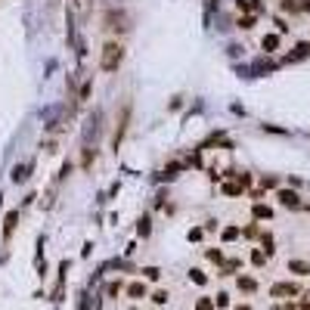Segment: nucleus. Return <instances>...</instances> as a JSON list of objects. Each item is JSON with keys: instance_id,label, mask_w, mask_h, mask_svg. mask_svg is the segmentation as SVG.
Segmentation results:
<instances>
[{"instance_id": "7ed1b4c3", "label": "nucleus", "mask_w": 310, "mask_h": 310, "mask_svg": "<svg viewBox=\"0 0 310 310\" xmlns=\"http://www.w3.org/2000/svg\"><path fill=\"white\" fill-rule=\"evenodd\" d=\"M124 295H128L131 301H143V298H149V285L143 279H133V282L124 285Z\"/></svg>"}, {"instance_id": "0eeeda50", "label": "nucleus", "mask_w": 310, "mask_h": 310, "mask_svg": "<svg viewBox=\"0 0 310 310\" xmlns=\"http://www.w3.org/2000/svg\"><path fill=\"white\" fill-rule=\"evenodd\" d=\"M261 251H264L267 258L276 255V239H273V233H261Z\"/></svg>"}, {"instance_id": "4468645a", "label": "nucleus", "mask_w": 310, "mask_h": 310, "mask_svg": "<svg viewBox=\"0 0 310 310\" xmlns=\"http://www.w3.org/2000/svg\"><path fill=\"white\" fill-rule=\"evenodd\" d=\"M279 9H282V13H301V3H298V0H279Z\"/></svg>"}, {"instance_id": "7c9ffc66", "label": "nucleus", "mask_w": 310, "mask_h": 310, "mask_svg": "<svg viewBox=\"0 0 310 310\" xmlns=\"http://www.w3.org/2000/svg\"><path fill=\"white\" fill-rule=\"evenodd\" d=\"M236 180H239V183H242V186H245V189L251 186V174H236Z\"/></svg>"}, {"instance_id": "a211bd4d", "label": "nucleus", "mask_w": 310, "mask_h": 310, "mask_svg": "<svg viewBox=\"0 0 310 310\" xmlns=\"http://www.w3.org/2000/svg\"><path fill=\"white\" fill-rule=\"evenodd\" d=\"M140 273H143V279H149V282H158V279H162V270H158V267H143Z\"/></svg>"}, {"instance_id": "f8f14e48", "label": "nucleus", "mask_w": 310, "mask_h": 310, "mask_svg": "<svg viewBox=\"0 0 310 310\" xmlns=\"http://www.w3.org/2000/svg\"><path fill=\"white\" fill-rule=\"evenodd\" d=\"M223 196H242V192H245V186H242V183H239V180H229V183H223Z\"/></svg>"}, {"instance_id": "f257e3e1", "label": "nucleus", "mask_w": 310, "mask_h": 310, "mask_svg": "<svg viewBox=\"0 0 310 310\" xmlns=\"http://www.w3.org/2000/svg\"><path fill=\"white\" fill-rule=\"evenodd\" d=\"M121 62H124V47L118 41H106L102 56H99V68H102V72H118Z\"/></svg>"}, {"instance_id": "473e14b6", "label": "nucleus", "mask_w": 310, "mask_h": 310, "mask_svg": "<svg viewBox=\"0 0 310 310\" xmlns=\"http://www.w3.org/2000/svg\"><path fill=\"white\" fill-rule=\"evenodd\" d=\"M233 310H255V307H251V304H236Z\"/></svg>"}, {"instance_id": "72a5a7b5", "label": "nucleus", "mask_w": 310, "mask_h": 310, "mask_svg": "<svg viewBox=\"0 0 310 310\" xmlns=\"http://www.w3.org/2000/svg\"><path fill=\"white\" fill-rule=\"evenodd\" d=\"M285 310H301V307H298V301H289V304H285Z\"/></svg>"}, {"instance_id": "20e7f679", "label": "nucleus", "mask_w": 310, "mask_h": 310, "mask_svg": "<svg viewBox=\"0 0 310 310\" xmlns=\"http://www.w3.org/2000/svg\"><path fill=\"white\" fill-rule=\"evenodd\" d=\"M276 199H279L282 208H301V196H298L295 189H279V192H276Z\"/></svg>"}, {"instance_id": "5701e85b", "label": "nucleus", "mask_w": 310, "mask_h": 310, "mask_svg": "<svg viewBox=\"0 0 310 310\" xmlns=\"http://www.w3.org/2000/svg\"><path fill=\"white\" fill-rule=\"evenodd\" d=\"M242 236H245V239H261V226H258V223H248V226L242 229Z\"/></svg>"}, {"instance_id": "ddd939ff", "label": "nucleus", "mask_w": 310, "mask_h": 310, "mask_svg": "<svg viewBox=\"0 0 310 310\" xmlns=\"http://www.w3.org/2000/svg\"><path fill=\"white\" fill-rule=\"evenodd\" d=\"M248 261H251V264H255V267H264V264H267L270 258H267V255H264V251H261V248H251V255H248Z\"/></svg>"}, {"instance_id": "f3484780", "label": "nucleus", "mask_w": 310, "mask_h": 310, "mask_svg": "<svg viewBox=\"0 0 310 310\" xmlns=\"http://www.w3.org/2000/svg\"><path fill=\"white\" fill-rule=\"evenodd\" d=\"M223 242H233V239H239V236H242V226H223Z\"/></svg>"}, {"instance_id": "9b49d317", "label": "nucleus", "mask_w": 310, "mask_h": 310, "mask_svg": "<svg viewBox=\"0 0 310 310\" xmlns=\"http://www.w3.org/2000/svg\"><path fill=\"white\" fill-rule=\"evenodd\" d=\"M16 223H19V211H9V214H6V221H3V239H9V236H13Z\"/></svg>"}, {"instance_id": "c9c22d12", "label": "nucleus", "mask_w": 310, "mask_h": 310, "mask_svg": "<svg viewBox=\"0 0 310 310\" xmlns=\"http://www.w3.org/2000/svg\"><path fill=\"white\" fill-rule=\"evenodd\" d=\"M128 310H136V307H128Z\"/></svg>"}, {"instance_id": "f03ea898", "label": "nucleus", "mask_w": 310, "mask_h": 310, "mask_svg": "<svg viewBox=\"0 0 310 310\" xmlns=\"http://www.w3.org/2000/svg\"><path fill=\"white\" fill-rule=\"evenodd\" d=\"M301 285L298 282H273L270 285V298H301Z\"/></svg>"}, {"instance_id": "1a4fd4ad", "label": "nucleus", "mask_w": 310, "mask_h": 310, "mask_svg": "<svg viewBox=\"0 0 310 310\" xmlns=\"http://www.w3.org/2000/svg\"><path fill=\"white\" fill-rule=\"evenodd\" d=\"M251 214H255V221H270V217H273V208H270V205H264V202H255Z\"/></svg>"}, {"instance_id": "423d86ee", "label": "nucleus", "mask_w": 310, "mask_h": 310, "mask_svg": "<svg viewBox=\"0 0 310 310\" xmlns=\"http://www.w3.org/2000/svg\"><path fill=\"white\" fill-rule=\"evenodd\" d=\"M128 118H131V109L124 106V112H121V121H118V128H115V133H112V143H115V149L121 146V140H124V131H128Z\"/></svg>"}, {"instance_id": "6ab92c4d", "label": "nucleus", "mask_w": 310, "mask_h": 310, "mask_svg": "<svg viewBox=\"0 0 310 310\" xmlns=\"http://www.w3.org/2000/svg\"><path fill=\"white\" fill-rule=\"evenodd\" d=\"M189 282H196V285H208V276H205L199 267H192V270H189Z\"/></svg>"}, {"instance_id": "b1692460", "label": "nucleus", "mask_w": 310, "mask_h": 310, "mask_svg": "<svg viewBox=\"0 0 310 310\" xmlns=\"http://www.w3.org/2000/svg\"><path fill=\"white\" fill-rule=\"evenodd\" d=\"M13 180H16V183L28 180V168H25V165H16V171H13Z\"/></svg>"}, {"instance_id": "aec40b11", "label": "nucleus", "mask_w": 310, "mask_h": 310, "mask_svg": "<svg viewBox=\"0 0 310 310\" xmlns=\"http://www.w3.org/2000/svg\"><path fill=\"white\" fill-rule=\"evenodd\" d=\"M196 310H217V307H214V298H211V295H202L199 301H196Z\"/></svg>"}, {"instance_id": "412c9836", "label": "nucleus", "mask_w": 310, "mask_h": 310, "mask_svg": "<svg viewBox=\"0 0 310 310\" xmlns=\"http://www.w3.org/2000/svg\"><path fill=\"white\" fill-rule=\"evenodd\" d=\"M239 267H242V261L233 258V261H223V276H229V273H236Z\"/></svg>"}, {"instance_id": "2f4dec72", "label": "nucleus", "mask_w": 310, "mask_h": 310, "mask_svg": "<svg viewBox=\"0 0 310 310\" xmlns=\"http://www.w3.org/2000/svg\"><path fill=\"white\" fill-rule=\"evenodd\" d=\"M301 3V13H310V0H298Z\"/></svg>"}, {"instance_id": "2eb2a0df", "label": "nucleus", "mask_w": 310, "mask_h": 310, "mask_svg": "<svg viewBox=\"0 0 310 310\" xmlns=\"http://www.w3.org/2000/svg\"><path fill=\"white\" fill-rule=\"evenodd\" d=\"M121 292H124V282H121V279H112V282L106 285V295H109V298H118Z\"/></svg>"}, {"instance_id": "c85d7f7f", "label": "nucleus", "mask_w": 310, "mask_h": 310, "mask_svg": "<svg viewBox=\"0 0 310 310\" xmlns=\"http://www.w3.org/2000/svg\"><path fill=\"white\" fill-rule=\"evenodd\" d=\"M149 229H152V226H149V217H143L140 226H136V233H140V236H149Z\"/></svg>"}, {"instance_id": "a878e982", "label": "nucleus", "mask_w": 310, "mask_h": 310, "mask_svg": "<svg viewBox=\"0 0 310 310\" xmlns=\"http://www.w3.org/2000/svg\"><path fill=\"white\" fill-rule=\"evenodd\" d=\"M214 307H229V295L226 292H217L214 295Z\"/></svg>"}, {"instance_id": "39448f33", "label": "nucleus", "mask_w": 310, "mask_h": 310, "mask_svg": "<svg viewBox=\"0 0 310 310\" xmlns=\"http://www.w3.org/2000/svg\"><path fill=\"white\" fill-rule=\"evenodd\" d=\"M236 289L245 292V295H255L258 292V279L248 276V273H239V276H236Z\"/></svg>"}, {"instance_id": "cd10ccee", "label": "nucleus", "mask_w": 310, "mask_h": 310, "mask_svg": "<svg viewBox=\"0 0 310 310\" xmlns=\"http://www.w3.org/2000/svg\"><path fill=\"white\" fill-rule=\"evenodd\" d=\"M273 25H276V34H285V31H289V22H285L282 16H276V19H273Z\"/></svg>"}, {"instance_id": "393cba45", "label": "nucleus", "mask_w": 310, "mask_h": 310, "mask_svg": "<svg viewBox=\"0 0 310 310\" xmlns=\"http://www.w3.org/2000/svg\"><path fill=\"white\" fill-rule=\"evenodd\" d=\"M261 186H264V189H276V186H279V177H273V174H270V177H261Z\"/></svg>"}, {"instance_id": "6e6552de", "label": "nucleus", "mask_w": 310, "mask_h": 310, "mask_svg": "<svg viewBox=\"0 0 310 310\" xmlns=\"http://www.w3.org/2000/svg\"><path fill=\"white\" fill-rule=\"evenodd\" d=\"M289 273H295V276H310V264L295 258V261H289Z\"/></svg>"}, {"instance_id": "bb28decb", "label": "nucleus", "mask_w": 310, "mask_h": 310, "mask_svg": "<svg viewBox=\"0 0 310 310\" xmlns=\"http://www.w3.org/2000/svg\"><path fill=\"white\" fill-rule=\"evenodd\" d=\"M255 16H245V19H239V28H242V31H251V28H255Z\"/></svg>"}, {"instance_id": "f704fd0d", "label": "nucleus", "mask_w": 310, "mask_h": 310, "mask_svg": "<svg viewBox=\"0 0 310 310\" xmlns=\"http://www.w3.org/2000/svg\"><path fill=\"white\" fill-rule=\"evenodd\" d=\"M270 310H285V307H282V304H273V307H270Z\"/></svg>"}, {"instance_id": "dca6fc26", "label": "nucleus", "mask_w": 310, "mask_h": 310, "mask_svg": "<svg viewBox=\"0 0 310 310\" xmlns=\"http://www.w3.org/2000/svg\"><path fill=\"white\" fill-rule=\"evenodd\" d=\"M171 301V295H168V289H155L152 292V304H158V307H165Z\"/></svg>"}, {"instance_id": "c756f323", "label": "nucleus", "mask_w": 310, "mask_h": 310, "mask_svg": "<svg viewBox=\"0 0 310 310\" xmlns=\"http://www.w3.org/2000/svg\"><path fill=\"white\" fill-rule=\"evenodd\" d=\"M298 307H301V310H310V292H304V295H301V301H298Z\"/></svg>"}, {"instance_id": "4be33fe9", "label": "nucleus", "mask_w": 310, "mask_h": 310, "mask_svg": "<svg viewBox=\"0 0 310 310\" xmlns=\"http://www.w3.org/2000/svg\"><path fill=\"white\" fill-rule=\"evenodd\" d=\"M205 258H208L211 264H223V251L221 248H208V251H205Z\"/></svg>"}, {"instance_id": "9d476101", "label": "nucleus", "mask_w": 310, "mask_h": 310, "mask_svg": "<svg viewBox=\"0 0 310 310\" xmlns=\"http://www.w3.org/2000/svg\"><path fill=\"white\" fill-rule=\"evenodd\" d=\"M279 44H282V38H279V34H264L261 47L267 50V53H276V50H279Z\"/></svg>"}]
</instances>
